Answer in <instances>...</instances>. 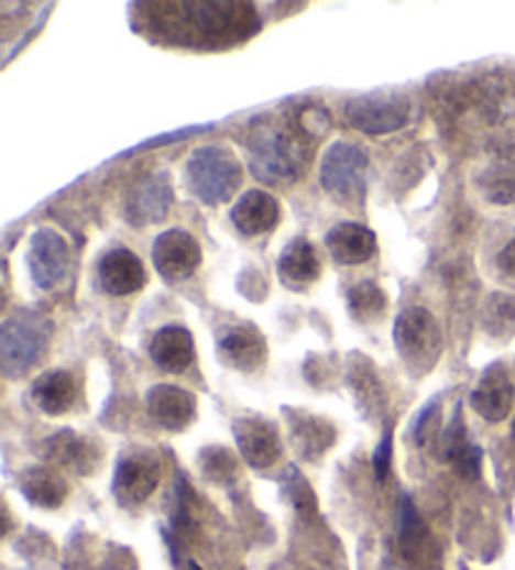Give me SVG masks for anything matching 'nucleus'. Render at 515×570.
Wrapping results in <instances>:
<instances>
[{
  "label": "nucleus",
  "mask_w": 515,
  "mask_h": 570,
  "mask_svg": "<svg viewBox=\"0 0 515 570\" xmlns=\"http://www.w3.org/2000/svg\"><path fill=\"white\" fill-rule=\"evenodd\" d=\"M348 307L354 319L370 322V319H377L383 315L387 307V297L375 282H360L348 292Z\"/></svg>",
  "instance_id": "obj_24"
},
{
  "label": "nucleus",
  "mask_w": 515,
  "mask_h": 570,
  "mask_svg": "<svg viewBox=\"0 0 515 570\" xmlns=\"http://www.w3.org/2000/svg\"><path fill=\"white\" fill-rule=\"evenodd\" d=\"M158 483V468L154 460L149 458H127L119 462L117 470V497L123 505H136L144 503L146 497L154 493V487Z\"/></svg>",
  "instance_id": "obj_20"
},
{
  "label": "nucleus",
  "mask_w": 515,
  "mask_h": 570,
  "mask_svg": "<svg viewBox=\"0 0 515 570\" xmlns=\"http://www.w3.org/2000/svg\"><path fill=\"white\" fill-rule=\"evenodd\" d=\"M483 327L491 337H513L515 335V297L511 294H493L483 307Z\"/></svg>",
  "instance_id": "obj_23"
},
{
  "label": "nucleus",
  "mask_w": 515,
  "mask_h": 570,
  "mask_svg": "<svg viewBox=\"0 0 515 570\" xmlns=\"http://www.w3.org/2000/svg\"><path fill=\"white\" fill-rule=\"evenodd\" d=\"M99 282L111 297H129L146 284L144 262L131 249H111L99 262Z\"/></svg>",
  "instance_id": "obj_9"
},
{
  "label": "nucleus",
  "mask_w": 515,
  "mask_h": 570,
  "mask_svg": "<svg viewBox=\"0 0 515 570\" xmlns=\"http://www.w3.org/2000/svg\"><path fill=\"white\" fill-rule=\"evenodd\" d=\"M76 380L70 372L53 370L33 382V403L46 415H64L76 403Z\"/></svg>",
  "instance_id": "obj_21"
},
{
  "label": "nucleus",
  "mask_w": 515,
  "mask_h": 570,
  "mask_svg": "<svg viewBox=\"0 0 515 570\" xmlns=\"http://www.w3.org/2000/svg\"><path fill=\"white\" fill-rule=\"evenodd\" d=\"M219 358L229 368L252 372L266 358V344L254 325H234L219 335Z\"/></svg>",
  "instance_id": "obj_11"
},
{
  "label": "nucleus",
  "mask_w": 515,
  "mask_h": 570,
  "mask_svg": "<svg viewBox=\"0 0 515 570\" xmlns=\"http://www.w3.org/2000/svg\"><path fill=\"white\" fill-rule=\"evenodd\" d=\"M242 164L229 149L204 146L197 149L186 164V186L199 201L209 207H219L234 199V194L242 189Z\"/></svg>",
  "instance_id": "obj_2"
},
{
  "label": "nucleus",
  "mask_w": 515,
  "mask_h": 570,
  "mask_svg": "<svg viewBox=\"0 0 515 570\" xmlns=\"http://www.w3.org/2000/svg\"><path fill=\"white\" fill-rule=\"evenodd\" d=\"M184 18L191 23L194 33L204 35V39H224L242 31V21L250 13L246 6L239 3H184L179 6Z\"/></svg>",
  "instance_id": "obj_10"
},
{
  "label": "nucleus",
  "mask_w": 515,
  "mask_h": 570,
  "mask_svg": "<svg viewBox=\"0 0 515 570\" xmlns=\"http://www.w3.org/2000/svg\"><path fill=\"white\" fill-rule=\"evenodd\" d=\"M23 493L29 495V501L35 505L56 507L64 503L66 487L53 473H46V470H33V473H29L23 480Z\"/></svg>",
  "instance_id": "obj_25"
},
{
  "label": "nucleus",
  "mask_w": 515,
  "mask_h": 570,
  "mask_svg": "<svg viewBox=\"0 0 515 570\" xmlns=\"http://www.w3.org/2000/svg\"><path fill=\"white\" fill-rule=\"evenodd\" d=\"M204 129H209V127H197V129H184V131H176V133H172V136H158V139H151V141H144V144H139L136 149H131V151H127V156L129 154H136V151H141V149H149V146H162V144H174V141H182V139H186V136H191V133H197V131H204Z\"/></svg>",
  "instance_id": "obj_27"
},
{
  "label": "nucleus",
  "mask_w": 515,
  "mask_h": 570,
  "mask_svg": "<svg viewBox=\"0 0 515 570\" xmlns=\"http://www.w3.org/2000/svg\"><path fill=\"white\" fill-rule=\"evenodd\" d=\"M194 409H197V403H194L191 392L182 387L156 385L149 392V413L166 430H184L194 420Z\"/></svg>",
  "instance_id": "obj_18"
},
{
  "label": "nucleus",
  "mask_w": 515,
  "mask_h": 570,
  "mask_svg": "<svg viewBox=\"0 0 515 570\" xmlns=\"http://www.w3.org/2000/svg\"><path fill=\"white\" fill-rule=\"evenodd\" d=\"M390 462H393V432L387 430L383 442H380V448L375 452V475H377V480L387 478Z\"/></svg>",
  "instance_id": "obj_26"
},
{
  "label": "nucleus",
  "mask_w": 515,
  "mask_h": 570,
  "mask_svg": "<svg viewBox=\"0 0 515 570\" xmlns=\"http://www.w3.org/2000/svg\"><path fill=\"white\" fill-rule=\"evenodd\" d=\"M446 458L468 478H475L481 473L483 452L478 445H473L465 438V425L460 423V417L452 420V425L446 432Z\"/></svg>",
  "instance_id": "obj_22"
},
{
  "label": "nucleus",
  "mask_w": 515,
  "mask_h": 570,
  "mask_svg": "<svg viewBox=\"0 0 515 570\" xmlns=\"http://www.w3.org/2000/svg\"><path fill=\"white\" fill-rule=\"evenodd\" d=\"M395 347L407 368L415 372L430 370L442 350V335L428 309L410 307L395 322Z\"/></svg>",
  "instance_id": "obj_4"
},
{
  "label": "nucleus",
  "mask_w": 515,
  "mask_h": 570,
  "mask_svg": "<svg viewBox=\"0 0 515 570\" xmlns=\"http://www.w3.org/2000/svg\"><path fill=\"white\" fill-rule=\"evenodd\" d=\"M344 116L352 129L368 133V136H385V133L405 127L410 103L399 94H368L352 98Z\"/></svg>",
  "instance_id": "obj_6"
},
{
  "label": "nucleus",
  "mask_w": 515,
  "mask_h": 570,
  "mask_svg": "<svg viewBox=\"0 0 515 570\" xmlns=\"http://www.w3.org/2000/svg\"><path fill=\"white\" fill-rule=\"evenodd\" d=\"M29 272L39 289H53L68 272V246L53 229H39L29 246Z\"/></svg>",
  "instance_id": "obj_8"
},
{
  "label": "nucleus",
  "mask_w": 515,
  "mask_h": 570,
  "mask_svg": "<svg viewBox=\"0 0 515 570\" xmlns=\"http://www.w3.org/2000/svg\"><path fill=\"white\" fill-rule=\"evenodd\" d=\"M368 151L350 141H335L319 164V184L335 196L360 199L365 194Z\"/></svg>",
  "instance_id": "obj_5"
},
{
  "label": "nucleus",
  "mask_w": 515,
  "mask_h": 570,
  "mask_svg": "<svg viewBox=\"0 0 515 570\" xmlns=\"http://www.w3.org/2000/svg\"><path fill=\"white\" fill-rule=\"evenodd\" d=\"M234 227L244 237H260L277 227L280 221V204L272 194L252 189L239 196V201L232 209Z\"/></svg>",
  "instance_id": "obj_14"
},
{
  "label": "nucleus",
  "mask_w": 515,
  "mask_h": 570,
  "mask_svg": "<svg viewBox=\"0 0 515 570\" xmlns=\"http://www.w3.org/2000/svg\"><path fill=\"white\" fill-rule=\"evenodd\" d=\"M322 264H319V254L309 239H292V242L282 249L277 274L280 279L287 284L289 289H307L319 279Z\"/></svg>",
  "instance_id": "obj_13"
},
{
  "label": "nucleus",
  "mask_w": 515,
  "mask_h": 570,
  "mask_svg": "<svg viewBox=\"0 0 515 570\" xmlns=\"http://www.w3.org/2000/svg\"><path fill=\"white\" fill-rule=\"evenodd\" d=\"M302 141L277 119H260L250 131V168L266 184H289L305 168Z\"/></svg>",
  "instance_id": "obj_1"
},
{
  "label": "nucleus",
  "mask_w": 515,
  "mask_h": 570,
  "mask_svg": "<svg viewBox=\"0 0 515 570\" xmlns=\"http://www.w3.org/2000/svg\"><path fill=\"white\" fill-rule=\"evenodd\" d=\"M156 272L168 282H179L191 277L201 264V249L186 229H168L156 237L151 249Z\"/></svg>",
  "instance_id": "obj_7"
},
{
  "label": "nucleus",
  "mask_w": 515,
  "mask_h": 570,
  "mask_svg": "<svg viewBox=\"0 0 515 570\" xmlns=\"http://www.w3.org/2000/svg\"><path fill=\"white\" fill-rule=\"evenodd\" d=\"M51 340V325L33 311H18L0 327V368L8 377L29 372L43 358Z\"/></svg>",
  "instance_id": "obj_3"
},
{
  "label": "nucleus",
  "mask_w": 515,
  "mask_h": 570,
  "mask_svg": "<svg viewBox=\"0 0 515 570\" xmlns=\"http://www.w3.org/2000/svg\"><path fill=\"white\" fill-rule=\"evenodd\" d=\"M513 432H515V425H513Z\"/></svg>",
  "instance_id": "obj_29"
},
{
  "label": "nucleus",
  "mask_w": 515,
  "mask_h": 570,
  "mask_svg": "<svg viewBox=\"0 0 515 570\" xmlns=\"http://www.w3.org/2000/svg\"><path fill=\"white\" fill-rule=\"evenodd\" d=\"M327 249H330L335 262L354 266L372 260L377 249V239L372 234V229L354 224V221H344V224H337L327 234Z\"/></svg>",
  "instance_id": "obj_19"
},
{
  "label": "nucleus",
  "mask_w": 515,
  "mask_h": 570,
  "mask_svg": "<svg viewBox=\"0 0 515 570\" xmlns=\"http://www.w3.org/2000/svg\"><path fill=\"white\" fill-rule=\"evenodd\" d=\"M149 354L156 368H162L164 372L189 370L194 362V340L189 329L179 325L162 327L149 344Z\"/></svg>",
  "instance_id": "obj_15"
},
{
  "label": "nucleus",
  "mask_w": 515,
  "mask_h": 570,
  "mask_svg": "<svg viewBox=\"0 0 515 570\" xmlns=\"http://www.w3.org/2000/svg\"><path fill=\"white\" fill-rule=\"evenodd\" d=\"M172 201H174V194H172V184H168V176L166 174L149 176V179L141 182L136 189L129 194L127 219L136 227L154 224V221L166 217Z\"/></svg>",
  "instance_id": "obj_12"
},
{
  "label": "nucleus",
  "mask_w": 515,
  "mask_h": 570,
  "mask_svg": "<svg viewBox=\"0 0 515 570\" xmlns=\"http://www.w3.org/2000/svg\"><path fill=\"white\" fill-rule=\"evenodd\" d=\"M513 382L505 375V370L491 368L483 375L481 385L473 390L470 395V405L475 407L478 415H483L485 420L501 423L503 417H508L511 405H513Z\"/></svg>",
  "instance_id": "obj_16"
},
{
  "label": "nucleus",
  "mask_w": 515,
  "mask_h": 570,
  "mask_svg": "<svg viewBox=\"0 0 515 570\" xmlns=\"http://www.w3.org/2000/svg\"><path fill=\"white\" fill-rule=\"evenodd\" d=\"M498 270H501L503 274H508V277H515V239L501 252V256H498Z\"/></svg>",
  "instance_id": "obj_28"
},
{
  "label": "nucleus",
  "mask_w": 515,
  "mask_h": 570,
  "mask_svg": "<svg viewBox=\"0 0 515 570\" xmlns=\"http://www.w3.org/2000/svg\"><path fill=\"white\" fill-rule=\"evenodd\" d=\"M237 445L242 450V458L250 462L252 468L262 470L270 468L274 460L280 458V440L277 430L264 420H242L234 427Z\"/></svg>",
  "instance_id": "obj_17"
}]
</instances>
